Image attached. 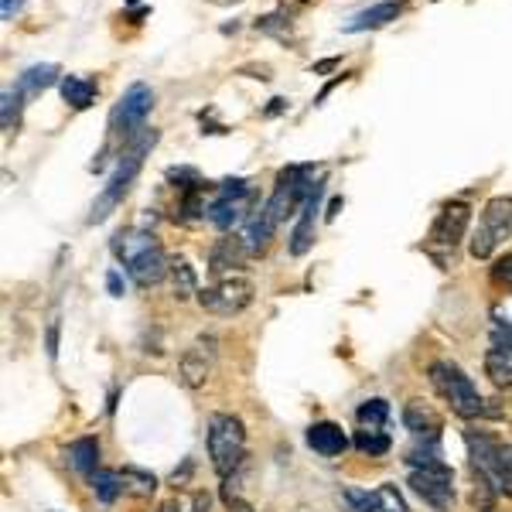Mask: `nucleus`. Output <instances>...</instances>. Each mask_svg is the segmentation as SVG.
Returning <instances> with one entry per match:
<instances>
[{"label":"nucleus","instance_id":"f257e3e1","mask_svg":"<svg viewBox=\"0 0 512 512\" xmlns=\"http://www.w3.org/2000/svg\"><path fill=\"white\" fill-rule=\"evenodd\" d=\"M158 144V130L154 127H144L134 140H127V144L120 147V161L117 168H113L110 181H106V188L99 192V198L93 202V212H89V226H99V222H106L117 212V205L127 198L130 185H134L140 164H144V158L151 154V147Z\"/></svg>","mask_w":512,"mask_h":512},{"label":"nucleus","instance_id":"f03ea898","mask_svg":"<svg viewBox=\"0 0 512 512\" xmlns=\"http://www.w3.org/2000/svg\"><path fill=\"white\" fill-rule=\"evenodd\" d=\"M427 376H431L434 390L451 403V410L461 420L499 417L502 414V410H495L482 400V393H478V386L472 383V376H468L461 366H454V362H434V366L427 369Z\"/></svg>","mask_w":512,"mask_h":512},{"label":"nucleus","instance_id":"7ed1b4c3","mask_svg":"<svg viewBox=\"0 0 512 512\" xmlns=\"http://www.w3.org/2000/svg\"><path fill=\"white\" fill-rule=\"evenodd\" d=\"M205 448L219 478H233L246 458V427L233 414H212L205 431Z\"/></svg>","mask_w":512,"mask_h":512},{"label":"nucleus","instance_id":"20e7f679","mask_svg":"<svg viewBox=\"0 0 512 512\" xmlns=\"http://www.w3.org/2000/svg\"><path fill=\"white\" fill-rule=\"evenodd\" d=\"M151 106H154V89L144 86V82H134V86H130L127 93L117 99V106H113L110 134L120 137L123 144H127V140H134L140 130L147 127L144 120H147V113H151Z\"/></svg>","mask_w":512,"mask_h":512},{"label":"nucleus","instance_id":"39448f33","mask_svg":"<svg viewBox=\"0 0 512 512\" xmlns=\"http://www.w3.org/2000/svg\"><path fill=\"white\" fill-rule=\"evenodd\" d=\"M198 304H202L209 315L233 318V315H239V311H246L253 304V280L239 277V274L219 277L212 287L198 291Z\"/></svg>","mask_w":512,"mask_h":512},{"label":"nucleus","instance_id":"423d86ee","mask_svg":"<svg viewBox=\"0 0 512 512\" xmlns=\"http://www.w3.org/2000/svg\"><path fill=\"white\" fill-rule=\"evenodd\" d=\"M250 205H253V195H250L246 178H226L216 188V198L209 202V222L216 229H222V233H229L233 226L250 219Z\"/></svg>","mask_w":512,"mask_h":512},{"label":"nucleus","instance_id":"0eeeda50","mask_svg":"<svg viewBox=\"0 0 512 512\" xmlns=\"http://www.w3.org/2000/svg\"><path fill=\"white\" fill-rule=\"evenodd\" d=\"M509 236H512V198L499 195L485 205L482 226H478L475 236H472V256L475 260H489V256L495 253V246Z\"/></svg>","mask_w":512,"mask_h":512},{"label":"nucleus","instance_id":"6e6552de","mask_svg":"<svg viewBox=\"0 0 512 512\" xmlns=\"http://www.w3.org/2000/svg\"><path fill=\"white\" fill-rule=\"evenodd\" d=\"M216 359H219V342L216 335H198L178 359V379L181 386L188 390H202L209 383L212 369H216Z\"/></svg>","mask_w":512,"mask_h":512},{"label":"nucleus","instance_id":"1a4fd4ad","mask_svg":"<svg viewBox=\"0 0 512 512\" xmlns=\"http://www.w3.org/2000/svg\"><path fill=\"white\" fill-rule=\"evenodd\" d=\"M468 226H472V209L465 202H448L437 212L431 233H427V250L431 253H454V246L465 239Z\"/></svg>","mask_w":512,"mask_h":512},{"label":"nucleus","instance_id":"9d476101","mask_svg":"<svg viewBox=\"0 0 512 512\" xmlns=\"http://www.w3.org/2000/svg\"><path fill=\"white\" fill-rule=\"evenodd\" d=\"M410 489L437 512L454 506V472L448 465L441 468H410Z\"/></svg>","mask_w":512,"mask_h":512},{"label":"nucleus","instance_id":"9b49d317","mask_svg":"<svg viewBox=\"0 0 512 512\" xmlns=\"http://www.w3.org/2000/svg\"><path fill=\"white\" fill-rule=\"evenodd\" d=\"M342 499L349 502L352 512H410L403 492L393 482H383L373 492H359V489H345Z\"/></svg>","mask_w":512,"mask_h":512},{"label":"nucleus","instance_id":"f8f14e48","mask_svg":"<svg viewBox=\"0 0 512 512\" xmlns=\"http://www.w3.org/2000/svg\"><path fill=\"white\" fill-rule=\"evenodd\" d=\"M403 11H407V4H403V0H379V4L366 7V11L352 14V18L342 24V31H345V35H359V31H376V28H383V24L396 21Z\"/></svg>","mask_w":512,"mask_h":512},{"label":"nucleus","instance_id":"ddd939ff","mask_svg":"<svg viewBox=\"0 0 512 512\" xmlns=\"http://www.w3.org/2000/svg\"><path fill=\"white\" fill-rule=\"evenodd\" d=\"M127 274L134 277L137 287H158L161 280L171 274V263L161 246H151V250H144L127 263Z\"/></svg>","mask_w":512,"mask_h":512},{"label":"nucleus","instance_id":"4468645a","mask_svg":"<svg viewBox=\"0 0 512 512\" xmlns=\"http://www.w3.org/2000/svg\"><path fill=\"white\" fill-rule=\"evenodd\" d=\"M349 444V434L335 420H318V424L308 427V448L321 454V458H338V454L349 451Z\"/></svg>","mask_w":512,"mask_h":512},{"label":"nucleus","instance_id":"2eb2a0df","mask_svg":"<svg viewBox=\"0 0 512 512\" xmlns=\"http://www.w3.org/2000/svg\"><path fill=\"white\" fill-rule=\"evenodd\" d=\"M321 195H325V185L315 188V195L304 202L301 216H297V226L291 233V256H304L315 246V222H318V205H321Z\"/></svg>","mask_w":512,"mask_h":512},{"label":"nucleus","instance_id":"dca6fc26","mask_svg":"<svg viewBox=\"0 0 512 512\" xmlns=\"http://www.w3.org/2000/svg\"><path fill=\"white\" fill-rule=\"evenodd\" d=\"M403 427H407L414 437H441V427L444 420L441 414L431 407V403L424 400H410L407 407H403Z\"/></svg>","mask_w":512,"mask_h":512},{"label":"nucleus","instance_id":"f3484780","mask_svg":"<svg viewBox=\"0 0 512 512\" xmlns=\"http://www.w3.org/2000/svg\"><path fill=\"white\" fill-rule=\"evenodd\" d=\"M274 229H277V222L270 219V212L267 209H256L253 216L246 219L243 233H239V239H243V246H246V253L260 256L263 250H267L270 239H274Z\"/></svg>","mask_w":512,"mask_h":512},{"label":"nucleus","instance_id":"a211bd4d","mask_svg":"<svg viewBox=\"0 0 512 512\" xmlns=\"http://www.w3.org/2000/svg\"><path fill=\"white\" fill-rule=\"evenodd\" d=\"M55 79H59V65L55 62H38L31 65V69H24L18 82H14V89L24 96V99H35L45 93L48 86H55Z\"/></svg>","mask_w":512,"mask_h":512},{"label":"nucleus","instance_id":"6ab92c4d","mask_svg":"<svg viewBox=\"0 0 512 512\" xmlns=\"http://www.w3.org/2000/svg\"><path fill=\"white\" fill-rule=\"evenodd\" d=\"M246 256H250V253H246L243 239H239V236H222L219 243L212 246V253H209V270H212V274H219V277H226V270L239 267Z\"/></svg>","mask_w":512,"mask_h":512},{"label":"nucleus","instance_id":"aec40b11","mask_svg":"<svg viewBox=\"0 0 512 512\" xmlns=\"http://www.w3.org/2000/svg\"><path fill=\"white\" fill-rule=\"evenodd\" d=\"M62 454H65V465H69L72 472H79L86 478L99 472V441L96 437H79V441H72Z\"/></svg>","mask_w":512,"mask_h":512},{"label":"nucleus","instance_id":"412c9836","mask_svg":"<svg viewBox=\"0 0 512 512\" xmlns=\"http://www.w3.org/2000/svg\"><path fill=\"white\" fill-rule=\"evenodd\" d=\"M89 485H93V495L103 506H113L123 492H127V482H123V472L117 468H99V472L89 475Z\"/></svg>","mask_w":512,"mask_h":512},{"label":"nucleus","instance_id":"4be33fe9","mask_svg":"<svg viewBox=\"0 0 512 512\" xmlns=\"http://www.w3.org/2000/svg\"><path fill=\"white\" fill-rule=\"evenodd\" d=\"M62 99L72 110H89L96 103V82L93 79H79V76H65L62 79Z\"/></svg>","mask_w":512,"mask_h":512},{"label":"nucleus","instance_id":"5701e85b","mask_svg":"<svg viewBox=\"0 0 512 512\" xmlns=\"http://www.w3.org/2000/svg\"><path fill=\"white\" fill-rule=\"evenodd\" d=\"M441 454V437H417V444L407 451V465L410 468H441L444 465Z\"/></svg>","mask_w":512,"mask_h":512},{"label":"nucleus","instance_id":"b1692460","mask_svg":"<svg viewBox=\"0 0 512 512\" xmlns=\"http://www.w3.org/2000/svg\"><path fill=\"white\" fill-rule=\"evenodd\" d=\"M355 420H359L362 431H383L386 420H390V403L373 396V400H366L359 410H355Z\"/></svg>","mask_w":512,"mask_h":512},{"label":"nucleus","instance_id":"393cba45","mask_svg":"<svg viewBox=\"0 0 512 512\" xmlns=\"http://www.w3.org/2000/svg\"><path fill=\"white\" fill-rule=\"evenodd\" d=\"M21 106H24V96L18 93V89H4V96H0V127H4V134L18 130Z\"/></svg>","mask_w":512,"mask_h":512},{"label":"nucleus","instance_id":"a878e982","mask_svg":"<svg viewBox=\"0 0 512 512\" xmlns=\"http://www.w3.org/2000/svg\"><path fill=\"white\" fill-rule=\"evenodd\" d=\"M352 444L362 454H369V458H379V454H386L393 448V441H390V434H386V431H362V427L355 431Z\"/></svg>","mask_w":512,"mask_h":512},{"label":"nucleus","instance_id":"bb28decb","mask_svg":"<svg viewBox=\"0 0 512 512\" xmlns=\"http://www.w3.org/2000/svg\"><path fill=\"white\" fill-rule=\"evenodd\" d=\"M171 284H175V294L185 301V297H198V277L192 270V263L188 260H175L171 263Z\"/></svg>","mask_w":512,"mask_h":512},{"label":"nucleus","instance_id":"cd10ccee","mask_svg":"<svg viewBox=\"0 0 512 512\" xmlns=\"http://www.w3.org/2000/svg\"><path fill=\"white\" fill-rule=\"evenodd\" d=\"M123 472V482H127V492H137V495H151L158 489V478L140 472V468H120Z\"/></svg>","mask_w":512,"mask_h":512},{"label":"nucleus","instance_id":"c85d7f7f","mask_svg":"<svg viewBox=\"0 0 512 512\" xmlns=\"http://www.w3.org/2000/svg\"><path fill=\"white\" fill-rule=\"evenodd\" d=\"M495 499H499V492L492 489L485 478H478L475 475V489H472V506L475 509H482V512H492L495 509Z\"/></svg>","mask_w":512,"mask_h":512},{"label":"nucleus","instance_id":"c756f323","mask_svg":"<svg viewBox=\"0 0 512 512\" xmlns=\"http://www.w3.org/2000/svg\"><path fill=\"white\" fill-rule=\"evenodd\" d=\"M168 181H175V188L181 192H192V188H202V178H198L195 168H171L168 171Z\"/></svg>","mask_w":512,"mask_h":512},{"label":"nucleus","instance_id":"7c9ffc66","mask_svg":"<svg viewBox=\"0 0 512 512\" xmlns=\"http://www.w3.org/2000/svg\"><path fill=\"white\" fill-rule=\"evenodd\" d=\"M287 28V14H267V18L256 21V31L260 35H280Z\"/></svg>","mask_w":512,"mask_h":512},{"label":"nucleus","instance_id":"2f4dec72","mask_svg":"<svg viewBox=\"0 0 512 512\" xmlns=\"http://www.w3.org/2000/svg\"><path fill=\"white\" fill-rule=\"evenodd\" d=\"M492 274H495V280H502V284H506L509 291H512V253H506L499 263H495V270H492Z\"/></svg>","mask_w":512,"mask_h":512},{"label":"nucleus","instance_id":"473e14b6","mask_svg":"<svg viewBox=\"0 0 512 512\" xmlns=\"http://www.w3.org/2000/svg\"><path fill=\"white\" fill-rule=\"evenodd\" d=\"M45 345H48V355H59V321H52V325H48V338H45Z\"/></svg>","mask_w":512,"mask_h":512},{"label":"nucleus","instance_id":"72a5a7b5","mask_svg":"<svg viewBox=\"0 0 512 512\" xmlns=\"http://www.w3.org/2000/svg\"><path fill=\"white\" fill-rule=\"evenodd\" d=\"M24 11V0H4V4H0V18L4 21H11L14 14H21Z\"/></svg>","mask_w":512,"mask_h":512},{"label":"nucleus","instance_id":"f704fd0d","mask_svg":"<svg viewBox=\"0 0 512 512\" xmlns=\"http://www.w3.org/2000/svg\"><path fill=\"white\" fill-rule=\"evenodd\" d=\"M106 287H110L113 297H123V277L117 274V270H110V274H106Z\"/></svg>","mask_w":512,"mask_h":512},{"label":"nucleus","instance_id":"c9c22d12","mask_svg":"<svg viewBox=\"0 0 512 512\" xmlns=\"http://www.w3.org/2000/svg\"><path fill=\"white\" fill-rule=\"evenodd\" d=\"M239 72L253 79H270V65H246V69H239Z\"/></svg>","mask_w":512,"mask_h":512},{"label":"nucleus","instance_id":"e433bc0d","mask_svg":"<svg viewBox=\"0 0 512 512\" xmlns=\"http://www.w3.org/2000/svg\"><path fill=\"white\" fill-rule=\"evenodd\" d=\"M192 512H209V495H205V492H195V499H192Z\"/></svg>","mask_w":512,"mask_h":512},{"label":"nucleus","instance_id":"4c0bfd02","mask_svg":"<svg viewBox=\"0 0 512 512\" xmlns=\"http://www.w3.org/2000/svg\"><path fill=\"white\" fill-rule=\"evenodd\" d=\"M287 106V99L284 96H277V99H270V106H267V117H277L280 110Z\"/></svg>","mask_w":512,"mask_h":512},{"label":"nucleus","instance_id":"58836bf2","mask_svg":"<svg viewBox=\"0 0 512 512\" xmlns=\"http://www.w3.org/2000/svg\"><path fill=\"white\" fill-rule=\"evenodd\" d=\"M332 69H338V59H325L315 65V76H325V72H332Z\"/></svg>","mask_w":512,"mask_h":512},{"label":"nucleus","instance_id":"ea45409f","mask_svg":"<svg viewBox=\"0 0 512 512\" xmlns=\"http://www.w3.org/2000/svg\"><path fill=\"white\" fill-rule=\"evenodd\" d=\"M158 512H181V506H178V499H171V502H164V506H161Z\"/></svg>","mask_w":512,"mask_h":512},{"label":"nucleus","instance_id":"a19ab883","mask_svg":"<svg viewBox=\"0 0 512 512\" xmlns=\"http://www.w3.org/2000/svg\"><path fill=\"white\" fill-rule=\"evenodd\" d=\"M338 209H342V198H332V205H328V216H338Z\"/></svg>","mask_w":512,"mask_h":512},{"label":"nucleus","instance_id":"79ce46f5","mask_svg":"<svg viewBox=\"0 0 512 512\" xmlns=\"http://www.w3.org/2000/svg\"><path fill=\"white\" fill-rule=\"evenodd\" d=\"M209 4H219V7H233V4H243V0H209Z\"/></svg>","mask_w":512,"mask_h":512},{"label":"nucleus","instance_id":"37998d69","mask_svg":"<svg viewBox=\"0 0 512 512\" xmlns=\"http://www.w3.org/2000/svg\"><path fill=\"white\" fill-rule=\"evenodd\" d=\"M127 4H137V0H127Z\"/></svg>","mask_w":512,"mask_h":512}]
</instances>
